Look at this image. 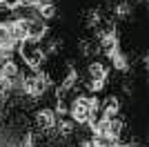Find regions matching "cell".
Masks as SVG:
<instances>
[{
	"instance_id": "4",
	"label": "cell",
	"mask_w": 149,
	"mask_h": 147,
	"mask_svg": "<svg viewBox=\"0 0 149 147\" xmlns=\"http://www.w3.org/2000/svg\"><path fill=\"white\" fill-rule=\"evenodd\" d=\"M45 31H47V27H45L42 20H29V27H27V40L38 43V40L42 38Z\"/></svg>"
},
{
	"instance_id": "13",
	"label": "cell",
	"mask_w": 149,
	"mask_h": 147,
	"mask_svg": "<svg viewBox=\"0 0 149 147\" xmlns=\"http://www.w3.org/2000/svg\"><path fill=\"white\" fill-rule=\"evenodd\" d=\"M22 89H25V94H29V96H36V76L22 80Z\"/></svg>"
},
{
	"instance_id": "15",
	"label": "cell",
	"mask_w": 149,
	"mask_h": 147,
	"mask_svg": "<svg viewBox=\"0 0 149 147\" xmlns=\"http://www.w3.org/2000/svg\"><path fill=\"white\" fill-rule=\"evenodd\" d=\"M71 132H74V123H71V120H62L60 123V134L62 136H69Z\"/></svg>"
},
{
	"instance_id": "7",
	"label": "cell",
	"mask_w": 149,
	"mask_h": 147,
	"mask_svg": "<svg viewBox=\"0 0 149 147\" xmlns=\"http://www.w3.org/2000/svg\"><path fill=\"white\" fill-rule=\"evenodd\" d=\"M16 74H18V65H16L9 56H7L5 60L0 62V76H2V78H11V80H13V76H16Z\"/></svg>"
},
{
	"instance_id": "18",
	"label": "cell",
	"mask_w": 149,
	"mask_h": 147,
	"mask_svg": "<svg viewBox=\"0 0 149 147\" xmlns=\"http://www.w3.org/2000/svg\"><path fill=\"white\" fill-rule=\"evenodd\" d=\"M2 2H5L7 9H11V7H18V5H20V0H2Z\"/></svg>"
},
{
	"instance_id": "9",
	"label": "cell",
	"mask_w": 149,
	"mask_h": 147,
	"mask_svg": "<svg viewBox=\"0 0 149 147\" xmlns=\"http://www.w3.org/2000/svg\"><path fill=\"white\" fill-rule=\"evenodd\" d=\"M102 109H105V118H113L116 114L120 111V103H118V98H107L105 103H102Z\"/></svg>"
},
{
	"instance_id": "14",
	"label": "cell",
	"mask_w": 149,
	"mask_h": 147,
	"mask_svg": "<svg viewBox=\"0 0 149 147\" xmlns=\"http://www.w3.org/2000/svg\"><path fill=\"white\" fill-rule=\"evenodd\" d=\"M13 89V80L11 78H2V76H0V98L5 96V94H9Z\"/></svg>"
},
{
	"instance_id": "16",
	"label": "cell",
	"mask_w": 149,
	"mask_h": 147,
	"mask_svg": "<svg viewBox=\"0 0 149 147\" xmlns=\"http://www.w3.org/2000/svg\"><path fill=\"white\" fill-rule=\"evenodd\" d=\"M100 22V13L98 11H89V24H98Z\"/></svg>"
},
{
	"instance_id": "1",
	"label": "cell",
	"mask_w": 149,
	"mask_h": 147,
	"mask_svg": "<svg viewBox=\"0 0 149 147\" xmlns=\"http://www.w3.org/2000/svg\"><path fill=\"white\" fill-rule=\"evenodd\" d=\"M20 56H22V60L29 65V67H38L40 62H42V51L38 47L36 43H31V40H22L20 45Z\"/></svg>"
},
{
	"instance_id": "3",
	"label": "cell",
	"mask_w": 149,
	"mask_h": 147,
	"mask_svg": "<svg viewBox=\"0 0 149 147\" xmlns=\"http://www.w3.org/2000/svg\"><path fill=\"white\" fill-rule=\"evenodd\" d=\"M27 27H29V20H13L11 24H9V36H11L13 43H22V40H27Z\"/></svg>"
},
{
	"instance_id": "12",
	"label": "cell",
	"mask_w": 149,
	"mask_h": 147,
	"mask_svg": "<svg viewBox=\"0 0 149 147\" xmlns=\"http://www.w3.org/2000/svg\"><path fill=\"white\" fill-rule=\"evenodd\" d=\"M100 43H102V47H107L111 51V49L116 47V43H118V38H116L113 31H107V34H102V40H100Z\"/></svg>"
},
{
	"instance_id": "10",
	"label": "cell",
	"mask_w": 149,
	"mask_h": 147,
	"mask_svg": "<svg viewBox=\"0 0 149 147\" xmlns=\"http://www.w3.org/2000/svg\"><path fill=\"white\" fill-rule=\"evenodd\" d=\"M36 9H38V13H40L42 20H49V18L56 16V5H51V2H42V0H40V5H38Z\"/></svg>"
},
{
	"instance_id": "11",
	"label": "cell",
	"mask_w": 149,
	"mask_h": 147,
	"mask_svg": "<svg viewBox=\"0 0 149 147\" xmlns=\"http://www.w3.org/2000/svg\"><path fill=\"white\" fill-rule=\"evenodd\" d=\"M89 76H91L93 80H105L107 71H105V67H102V62H91V65H89Z\"/></svg>"
},
{
	"instance_id": "17",
	"label": "cell",
	"mask_w": 149,
	"mask_h": 147,
	"mask_svg": "<svg viewBox=\"0 0 149 147\" xmlns=\"http://www.w3.org/2000/svg\"><path fill=\"white\" fill-rule=\"evenodd\" d=\"M105 85V80H91V92H100Z\"/></svg>"
},
{
	"instance_id": "5",
	"label": "cell",
	"mask_w": 149,
	"mask_h": 147,
	"mask_svg": "<svg viewBox=\"0 0 149 147\" xmlns=\"http://www.w3.org/2000/svg\"><path fill=\"white\" fill-rule=\"evenodd\" d=\"M13 40H11V36H9V24H5V22H0V51H11L13 49Z\"/></svg>"
},
{
	"instance_id": "19",
	"label": "cell",
	"mask_w": 149,
	"mask_h": 147,
	"mask_svg": "<svg viewBox=\"0 0 149 147\" xmlns=\"http://www.w3.org/2000/svg\"><path fill=\"white\" fill-rule=\"evenodd\" d=\"M0 105H2V98H0Z\"/></svg>"
},
{
	"instance_id": "8",
	"label": "cell",
	"mask_w": 149,
	"mask_h": 147,
	"mask_svg": "<svg viewBox=\"0 0 149 147\" xmlns=\"http://www.w3.org/2000/svg\"><path fill=\"white\" fill-rule=\"evenodd\" d=\"M120 132H123V123L118 118H109V123H107V141H116L120 136Z\"/></svg>"
},
{
	"instance_id": "2",
	"label": "cell",
	"mask_w": 149,
	"mask_h": 147,
	"mask_svg": "<svg viewBox=\"0 0 149 147\" xmlns=\"http://www.w3.org/2000/svg\"><path fill=\"white\" fill-rule=\"evenodd\" d=\"M71 118H74L76 123H87L89 118H91V114H89V98L85 96H78L71 103Z\"/></svg>"
},
{
	"instance_id": "6",
	"label": "cell",
	"mask_w": 149,
	"mask_h": 147,
	"mask_svg": "<svg viewBox=\"0 0 149 147\" xmlns=\"http://www.w3.org/2000/svg\"><path fill=\"white\" fill-rule=\"evenodd\" d=\"M36 125L40 129H51L54 127V114L49 109H40L36 114Z\"/></svg>"
}]
</instances>
